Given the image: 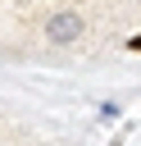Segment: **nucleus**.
I'll return each instance as SVG.
<instances>
[{
  "label": "nucleus",
  "mask_w": 141,
  "mask_h": 146,
  "mask_svg": "<svg viewBox=\"0 0 141 146\" xmlns=\"http://www.w3.org/2000/svg\"><path fill=\"white\" fill-rule=\"evenodd\" d=\"M127 50H141V36H127Z\"/></svg>",
  "instance_id": "f03ea898"
},
{
  "label": "nucleus",
  "mask_w": 141,
  "mask_h": 146,
  "mask_svg": "<svg viewBox=\"0 0 141 146\" xmlns=\"http://www.w3.org/2000/svg\"><path fill=\"white\" fill-rule=\"evenodd\" d=\"M45 36H50L55 46H68V41H77V36H82V18H77L73 9H59V14H50Z\"/></svg>",
  "instance_id": "f257e3e1"
}]
</instances>
